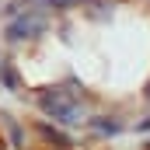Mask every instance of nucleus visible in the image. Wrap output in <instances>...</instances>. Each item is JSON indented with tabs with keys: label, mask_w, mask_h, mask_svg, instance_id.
I'll list each match as a JSON object with an SVG mask.
<instances>
[{
	"label": "nucleus",
	"mask_w": 150,
	"mask_h": 150,
	"mask_svg": "<svg viewBox=\"0 0 150 150\" xmlns=\"http://www.w3.org/2000/svg\"><path fill=\"white\" fill-rule=\"evenodd\" d=\"M35 32H42V18H38V14L18 18V21L7 28V35H11V38H28V35H35Z\"/></svg>",
	"instance_id": "f257e3e1"
},
{
	"label": "nucleus",
	"mask_w": 150,
	"mask_h": 150,
	"mask_svg": "<svg viewBox=\"0 0 150 150\" xmlns=\"http://www.w3.org/2000/svg\"><path fill=\"white\" fill-rule=\"evenodd\" d=\"M52 7H70V4H80V0H49Z\"/></svg>",
	"instance_id": "f03ea898"
}]
</instances>
